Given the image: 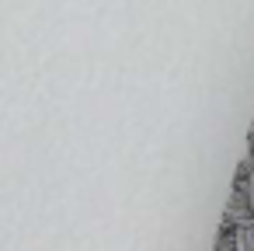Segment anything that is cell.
<instances>
[{
    "label": "cell",
    "mask_w": 254,
    "mask_h": 251,
    "mask_svg": "<svg viewBox=\"0 0 254 251\" xmlns=\"http://www.w3.org/2000/svg\"><path fill=\"white\" fill-rule=\"evenodd\" d=\"M251 213H254V174H251Z\"/></svg>",
    "instance_id": "cell-3"
},
{
    "label": "cell",
    "mask_w": 254,
    "mask_h": 251,
    "mask_svg": "<svg viewBox=\"0 0 254 251\" xmlns=\"http://www.w3.org/2000/svg\"><path fill=\"white\" fill-rule=\"evenodd\" d=\"M251 161H254V122H251V129H247V150H244Z\"/></svg>",
    "instance_id": "cell-2"
},
{
    "label": "cell",
    "mask_w": 254,
    "mask_h": 251,
    "mask_svg": "<svg viewBox=\"0 0 254 251\" xmlns=\"http://www.w3.org/2000/svg\"><path fill=\"white\" fill-rule=\"evenodd\" d=\"M237 251H254V220L240 223V234H237Z\"/></svg>",
    "instance_id": "cell-1"
}]
</instances>
